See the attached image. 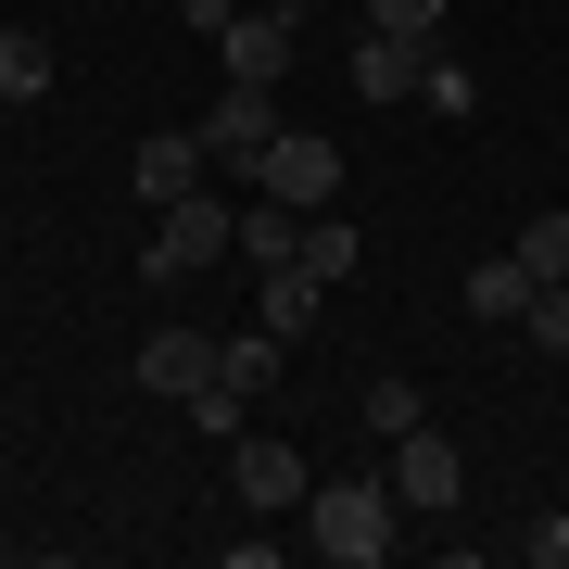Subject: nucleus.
<instances>
[{
  "mask_svg": "<svg viewBox=\"0 0 569 569\" xmlns=\"http://www.w3.org/2000/svg\"><path fill=\"white\" fill-rule=\"evenodd\" d=\"M519 557H531V569H569V507H557V519H531V531H519Z\"/></svg>",
  "mask_w": 569,
  "mask_h": 569,
  "instance_id": "nucleus-23",
  "label": "nucleus"
},
{
  "mask_svg": "<svg viewBox=\"0 0 569 569\" xmlns=\"http://www.w3.org/2000/svg\"><path fill=\"white\" fill-rule=\"evenodd\" d=\"M266 140H279V89L228 77L216 102H203V152H216V164H241V178H253V164H266Z\"/></svg>",
  "mask_w": 569,
  "mask_h": 569,
  "instance_id": "nucleus-7",
  "label": "nucleus"
},
{
  "mask_svg": "<svg viewBox=\"0 0 569 569\" xmlns=\"http://www.w3.org/2000/svg\"><path fill=\"white\" fill-rule=\"evenodd\" d=\"M203 127H152L140 152H127V178H140V203H178V190H203Z\"/></svg>",
  "mask_w": 569,
  "mask_h": 569,
  "instance_id": "nucleus-8",
  "label": "nucleus"
},
{
  "mask_svg": "<svg viewBox=\"0 0 569 569\" xmlns=\"http://www.w3.org/2000/svg\"><path fill=\"white\" fill-rule=\"evenodd\" d=\"M519 342H531V355H569V279H545V291H531V317H519Z\"/></svg>",
  "mask_w": 569,
  "mask_h": 569,
  "instance_id": "nucleus-19",
  "label": "nucleus"
},
{
  "mask_svg": "<svg viewBox=\"0 0 569 569\" xmlns=\"http://www.w3.org/2000/svg\"><path fill=\"white\" fill-rule=\"evenodd\" d=\"M216 253H241V216H228L216 190H178V203H152V241H140L152 279H203Z\"/></svg>",
  "mask_w": 569,
  "mask_h": 569,
  "instance_id": "nucleus-2",
  "label": "nucleus"
},
{
  "mask_svg": "<svg viewBox=\"0 0 569 569\" xmlns=\"http://www.w3.org/2000/svg\"><path fill=\"white\" fill-rule=\"evenodd\" d=\"M531 279H569V216H519V241H507Z\"/></svg>",
  "mask_w": 569,
  "mask_h": 569,
  "instance_id": "nucleus-17",
  "label": "nucleus"
},
{
  "mask_svg": "<svg viewBox=\"0 0 569 569\" xmlns=\"http://www.w3.org/2000/svg\"><path fill=\"white\" fill-rule=\"evenodd\" d=\"M253 190L266 203H291V216H329V190H342V140H317V127H279L253 164Z\"/></svg>",
  "mask_w": 569,
  "mask_h": 569,
  "instance_id": "nucleus-4",
  "label": "nucleus"
},
{
  "mask_svg": "<svg viewBox=\"0 0 569 569\" xmlns=\"http://www.w3.org/2000/svg\"><path fill=\"white\" fill-rule=\"evenodd\" d=\"M51 89V39L39 26H0V102H39Z\"/></svg>",
  "mask_w": 569,
  "mask_h": 569,
  "instance_id": "nucleus-15",
  "label": "nucleus"
},
{
  "mask_svg": "<svg viewBox=\"0 0 569 569\" xmlns=\"http://www.w3.org/2000/svg\"><path fill=\"white\" fill-rule=\"evenodd\" d=\"M430 51H443V39H380V26H367V39H355V102H418Z\"/></svg>",
  "mask_w": 569,
  "mask_h": 569,
  "instance_id": "nucleus-9",
  "label": "nucleus"
},
{
  "mask_svg": "<svg viewBox=\"0 0 569 569\" xmlns=\"http://www.w3.org/2000/svg\"><path fill=\"white\" fill-rule=\"evenodd\" d=\"M418 102H430V114H481V77H468V63H443V51H430V77H418Z\"/></svg>",
  "mask_w": 569,
  "mask_h": 569,
  "instance_id": "nucleus-20",
  "label": "nucleus"
},
{
  "mask_svg": "<svg viewBox=\"0 0 569 569\" xmlns=\"http://www.w3.org/2000/svg\"><path fill=\"white\" fill-rule=\"evenodd\" d=\"M531 291H545V279H531L519 253H481V266H468V317H481V329H519Z\"/></svg>",
  "mask_w": 569,
  "mask_h": 569,
  "instance_id": "nucleus-11",
  "label": "nucleus"
},
{
  "mask_svg": "<svg viewBox=\"0 0 569 569\" xmlns=\"http://www.w3.org/2000/svg\"><path fill=\"white\" fill-rule=\"evenodd\" d=\"M392 493H406V519H443L456 493H468V456H456L430 418H418V430H392Z\"/></svg>",
  "mask_w": 569,
  "mask_h": 569,
  "instance_id": "nucleus-6",
  "label": "nucleus"
},
{
  "mask_svg": "<svg viewBox=\"0 0 569 569\" xmlns=\"http://www.w3.org/2000/svg\"><path fill=\"white\" fill-rule=\"evenodd\" d=\"M203 380H216V329H152V342H140V392H164V406H190Z\"/></svg>",
  "mask_w": 569,
  "mask_h": 569,
  "instance_id": "nucleus-10",
  "label": "nucleus"
},
{
  "mask_svg": "<svg viewBox=\"0 0 569 569\" xmlns=\"http://www.w3.org/2000/svg\"><path fill=\"white\" fill-rule=\"evenodd\" d=\"M190 430H216V443H228V430H253V392H228V380H203V392H190Z\"/></svg>",
  "mask_w": 569,
  "mask_h": 569,
  "instance_id": "nucleus-21",
  "label": "nucleus"
},
{
  "mask_svg": "<svg viewBox=\"0 0 569 569\" xmlns=\"http://www.w3.org/2000/svg\"><path fill=\"white\" fill-rule=\"evenodd\" d=\"M279 367H291V342H279L266 317H253V329H228V342H216V380H228V392H279Z\"/></svg>",
  "mask_w": 569,
  "mask_h": 569,
  "instance_id": "nucleus-12",
  "label": "nucleus"
},
{
  "mask_svg": "<svg viewBox=\"0 0 569 569\" xmlns=\"http://www.w3.org/2000/svg\"><path fill=\"white\" fill-rule=\"evenodd\" d=\"M317 291H329L317 266H266V305H253V317H266V329L291 342V329H317Z\"/></svg>",
  "mask_w": 569,
  "mask_h": 569,
  "instance_id": "nucleus-13",
  "label": "nucleus"
},
{
  "mask_svg": "<svg viewBox=\"0 0 569 569\" xmlns=\"http://www.w3.org/2000/svg\"><path fill=\"white\" fill-rule=\"evenodd\" d=\"M241 253H253V266H291V253H305V216L253 190V203H241Z\"/></svg>",
  "mask_w": 569,
  "mask_h": 569,
  "instance_id": "nucleus-14",
  "label": "nucleus"
},
{
  "mask_svg": "<svg viewBox=\"0 0 569 569\" xmlns=\"http://www.w3.org/2000/svg\"><path fill=\"white\" fill-rule=\"evenodd\" d=\"M291 266H317V279L342 291V279H355V228H329V216H305V253H291Z\"/></svg>",
  "mask_w": 569,
  "mask_h": 569,
  "instance_id": "nucleus-18",
  "label": "nucleus"
},
{
  "mask_svg": "<svg viewBox=\"0 0 569 569\" xmlns=\"http://www.w3.org/2000/svg\"><path fill=\"white\" fill-rule=\"evenodd\" d=\"M178 26H203V39H228V26H241V0H178Z\"/></svg>",
  "mask_w": 569,
  "mask_h": 569,
  "instance_id": "nucleus-24",
  "label": "nucleus"
},
{
  "mask_svg": "<svg viewBox=\"0 0 569 569\" xmlns=\"http://www.w3.org/2000/svg\"><path fill=\"white\" fill-rule=\"evenodd\" d=\"M228 481H241L253 519H305L317 468H305V443H291V430H228Z\"/></svg>",
  "mask_w": 569,
  "mask_h": 569,
  "instance_id": "nucleus-3",
  "label": "nucleus"
},
{
  "mask_svg": "<svg viewBox=\"0 0 569 569\" xmlns=\"http://www.w3.org/2000/svg\"><path fill=\"white\" fill-rule=\"evenodd\" d=\"M430 418V392L406 380V367H392V380H367V430H380V443H392V430H418Z\"/></svg>",
  "mask_w": 569,
  "mask_h": 569,
  "instance_id": "nucleus-16",
  "label": "nucleus"
},
{
  "mask_svg": "<svg viewBox=\"0 0 569 569\" xmlns=\"http://www.w3.org/2000/svg\"><path fill=\"white\" fill-rule=\"evenodd\" d=\"M392 531H406V493H392V468L380 481H317L305 493V545L329 569H380L392 557Z\"/></svg>",
  "mask_w": 569,
  "mask_h": 569,
  "instance_id": "nucleus-1",
  "label": "nucleus"
},
{
  "mask_svg": "<svg viewBox=\"0 0 569 569\" xmlns=\"http://www.w3.org/2000/svg\"><path fill=\"white\" fill-rule=\"evenodd\" d=\"M367 26L380 39H443V0H367Z\"/></svg>",
  "mask_w": 569,
  "mask_h": 569,
  "instance_id": "nucleus-22",
  "label": "nucleus"
},
{
  "mask_svg": "<svg viewBox=\"0 0 569 569\" xmlns=\"http://www.w3.org/2000/svg\"><path fill=\"white\" fill-rule=\"evenodd\" d=\"M216 63H228V77H253V89H279L291 63H305V13H291V0H241V26L216 39Z\"/></svg>",
  "mask_w": 569,
  "mask_h": 569,
  "instance_id": "nucleus-5",
  "label": "nucleus"
}]
</instances>
